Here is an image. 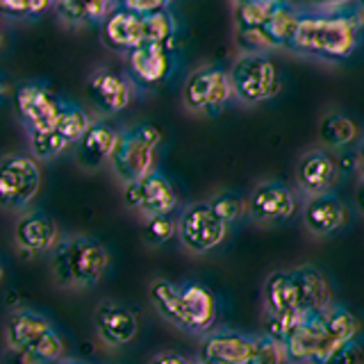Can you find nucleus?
Returning <instances> with one entry per match:
<instances>
[{
  "label": "nucleus",
  "instance_id": "obj_1",
  "mask_svg": "<svg viewBox=\"0 0 364 364\" xmlns=\"http://www.w3.org/2000/svg\"><path fill=\"white\" fill-rule=\"evenodd\" d=\"M362 23V11L303 9L289 50L318 62L348 60L360 46Z\"/></svg>",
  "mask_w": 364,
  "mask_h": 364
},
{
  "label": "nucleus",
  "instance_id": "obj_2",
  "mask_svg": "<svg viewBox=\"0 0 364 364\" xmlns=\"http://www.w3.org/2000/svg\"><path fill=\"white\" fill-rule=\"evenodd\" d=\"M109 253L98 239L87 235L62 237L50 250V271L64 289H89L105 276Z\"/></svg>",
  "mask_w": 364,
  "mask_h": 364
},
{
  "label": "nucleus",
  "instance_id": "obj_3",
  "mask_svg": "<svg viewBox=\"0 0 364 364\" xmlns=\"http://www.w3.org/2000/svg\"><path fill=\"white\" fill-rule=\"evenodd\" d=\"M5 339L28 364H60L66 353L62 335L34 310H16L7 316Z\"/></svg>",
  "mask_w": 364,
  "mask_h": 364
},
{
  "label": "nucleus",
  "instance_id": "obj_4",
  "mask_svg": "<svg viewBox=\"0 0 364 364\" xmlns=\"http://www.w3.org/2000/svg\"><path fill=\"white\" fill-rule=\"evenodd\" d=\"M162 144V130L151 121L134 123L121 130L117 151L112 155L109 168L123 185L141 180L155 166L157 148Z\"/></svg>",
  "mask_w": 364,
  "mask_h": 364
},
{
  "label": "nucleus",
  "instance_id": "obj_5",
  "mask_svg": "<svg viewBox=\"0 0 364 364\" xmlns=\"http://www.w3.org/2000/svg\"><path fill=\"white\" fill-rule=\"evenodd\" d=\"M235 100L242 105H262L278 96L280 71L269 53H239L230 66Z\"/></svg>",
  "mask_w": 364,
  "mask_h": 364
},
{
  "label": "nucleus",
  "instance_id": "obj_6",
  "mask_svg": "<svg viewBox=\"0 0 364 364\" xmlns=\"http://www.w3.org/2000/svg\"><path fill=\"white\" fill-rule=\"evenodd\" d=\"M235 100L230 71L219 66H200L185 77L182 107L200 117H216L228 102Z\"/></svg>",
  "mask_w": 364,
  "mask_h": 364
},
{
  "label": "nucleus",
  "instance_id": "obj_7",
  "mask_svg": "<svg viewBox=\"0 0 364 364\" xmlns=\"http://www.w3.org/2000/svg\"><path fill=\"white\" fill-rule=\"evenodd\" d=\"M39 159L23 153H7L0 162V200L5 210L26 212L41 187Z\"/></svg>",
  "mask_w": 364,
  "mask_h": 364
},
{
  "label": "nucleus",
  "instance_id": "obj_8",
  "mask_svg": "<svg viewBox=\"0 0 364 364\" xmlns=\"http://www.w3.org/2000/svg\"><path fill=\"white\" fill-rule=\"evenodd\" d=\"M178 71V48L146 41L125 55V73L136 91H155Z\"/></svg>",
  "mask_w": 364,
  "mask_h": 364
},
{
  "label": "nucleus",
  "instance_id": "obj_9",
  "mask_svg": "<svg viewBox=\"0 0 364 364\" xmlns=\"http://www.w3.org/2000/svg\"><path fill=\"white\" fill-rule=\"evenodd\" d=\"M228 235V225L216 216L210 203H191L178 216V239L185 250L205 255L219 246Z\"/></svg>",
  "mask_w": 364,
  "mask_h": 364
},
{
  "label": "nucleus",
  "instance_id": "obj_10",
  "mask_svg": "<svg viewBox=\"0 0 364 364\" xmlns=\"http://www.w3.org/2000/svg\"><path fill=\"white\" fill-rule=\"evenodd\" d=\"M339 346V341L328 333L323 323V312L305 314L291 337L284 341L289 364H326L330 353Z\"/></svg>",
  "mask_w": 364,
  "mask_h": 364
},
{
  "label": "nucleus",
  "instance_id": "obj_11",
  "mask_svg": "<svg viewBox=\"0 0 364 364\" xmlns=\"http://www.w3.org/2000/svg\"><path fill=\"white\" fill-rule=\"evenodd\" d=\"M136 87L125 71L100 66L87 80V100L91 112L100 119H109L114 114L128 109L134 98Z\"/></svg>",
  "mask_w": 364,
  "mask_h": 364
},
{
  "label": "nucleus",
  "instance_id": "obj_12",
  "mask_svg": "<svg viewBox=\"0 0 364 364\" xmlns=\"http://www.w3.org/2000/svg\"><path fill=\"white\" fill-rule=\"evenodd\" d=\"M14 109L26 134L57 128L62 98L43 82H26L14 94Z\"/></svg>",
  "mask_w": 364,
  "mask_h": 364
},
{
  "label": "nucleus",
  "instance_id": "obj_13",
  "mask_svg": "<svg viewBox=\"0 0 364 364\" xmlns=\"http://www.w3.org/2000/svg\"><path fill=\"white\" fill-rule=\"evenodd\" d=\"M264 310L280 316H305L312 314L310 299H307L305 282L296 269L289 271H273L267 276L262 287Z\"/></svg>",
  "mask_w": 364,
  "mask_h": 364
},
{
  "label": "nucleus",
  "instance_id": "obj_14",
  "mask_svg": "<svg viewBox=\"0 0 364 364\" xmlns=\"http://www.w3.org/2000/svg\"><path fill=\"white\" fill-rule=\"evenodd\" d=\"M123 200L130 210L148 216L171 214L178 208V193L171 180L157 171H151L141 180L123 185Z\"/></svg>",
  "mask_w": 364,
  "mask_h": 364
},
{
  "label": "nucleus",
  "instance_id": "obj_15",
  "mask_svg": "<svg viewBox=\"0 0 364 364\" xmlns=\"http://www.w3.org/2000/svg\"><path fill=\"white\" fill-rule=\"evenodd\" d=\"M296 187L307 198L321 196V193H333L339 180V164L337 157L328 148H314L299 157L294 168Z\"/></svg>",
  "mask_w": 364,
  "mask_h": 364
},
{
  "label": "nucleus",
  "instance_id": "obj_16",
  "mask_svg": "<svg viewBox=\"0 0 364 364\" xmlns=\"http://www.w3.org/2000/svg\"><path fill=\"white\" fill-rule=\"evenodd\" d=\"M257 337L237 333L230 328L210 330L200 337L198 364H246L253 358Z\"/></svg>",
  "mask_w": 364,
  "mask_h": 364
},
{
  "label": "nucleus",
  "instance_id": "obj_17",
  "mask_svg": "<svg viewBox=\"0 0 364 364\" xmlns=\"http://www.w3.org/2000/svg\"><path fill=\"white\" fill-rule=\"evenodd\" d=\"M296 212L294 191L276 180L259 182L248 196V216L257 225H278L291 219Z\"/></svg>",
  "mask_w": 364,
  "mask_h": 364
},
{
  "label": "nucleus",
  "instance_id": "obj_18",
  "mask_svg": "<svg viewBox=\"0 0 364 364\" xmlns=\"http://www.w3.org/2000/svg\"><path fill=\"white\" fill-rule=\"evenodd\" d=\"M182 299V316H185V333L205 335L214 328L219 318V301L208 284L187 280L180 284Z\"/></svg>",
  "mask_w": 364,
  "mask_h": 364
},
{
  "label": "nucleus",
  "instance_id": "obj_19",
  "mask_svg": "<svg viewBox=\"0 0 364 364\" xmlns=\"http://www.w3.org/2000/svg\"><path fill=\"white\" fill-rule=\"evenodd\" d=\"M94 328L102 344L109 348H119V346L130 344L136 337L139 321H136V314L123 303L100 301L94 312Z\"/></svg>",
  "mask_w": 364,
  "mask_h": 364
},
{
  "label": "nucleus",
  "instance_id": "obj_20",
  "mask_svg": "<svg viewBox=\"0 0 364 364\" xmlns=\"http://www.w3.org/2000/svg\"><path fill=\"white\" fill-rule=\"evenodd\" d=\"M100 39L105 43V48L125 57L146 41L144 14H136L128 7L117 5L100 26Z\"/></svg>",
  "mask_w": 364,
  "mask_h": 364
},
{
  "label": "nucleus",
  "instance_id": "obj_21",
  "mask_svg": "<svg viewBox=\"0 0 364 364\" xmlns=\"http://www.w3.org/2000/svg\"><path fill=\"white\" fill-rule=\"evenodd\" d=\"M14 242L28 255L48 253L60 242L57 223L41 210H26L14 223Z\"/></svg>",
  "mask_w": 364,
  "mask_h": 364
},
{
  "label": "nucleus",
  "instance_id": "obj_22",
  "mask_svg": "<svg viewBox=\"0 0 364 364\" xmlns=\"http://www.w3.org/2000/svg\"><path fill=\"white\" fill-rule=\"evenodd\" d=\"M119 130L112 128L107 121H94L75 148V162L85 171H98L112 162V155L119 144Z\"/></svg>",
  "mask_w": 364,
  "mask_h": 364
},
{
  "label": "nucleus",
  "instance_id": "obj_23",
  "mask_svg": "<svg viewBox=\"0 0 364 364\" xmlns=\"http://www.w3.org/2000/svg\"><path fill=\"white\" fill-rule=\"evenodd\" d=\"M303 223L307 232L314 237H328L337 232L346 223V210L335 193H321V196L307 198L303 208Z\"/></svg>",
  "mask_w": 364,
  "mask_h": 364
},
{
  "label": "nucleus",
  "instance_id": "obj_24",
  "mask_svg": "<svg viewBox=\"0 0 364 364\" xmlns=\"http://www.w3.org/2000/svg\"><path fill=\"white\" fill-rule=\"evenodd\" d=\"M119 5V0H55V16L66 28H94Z\"/></svg>",
  "mask_w": 364,
  "mask_h": 364
},
{
  "label": "nucleus",
  "instance_id": "obj_25",
  "mask_svg": "<svg viewBox=\"0 0 364 364\" xmlns=\"http://www.w3.org/2000/svg\"><path fill=\"white\" fill-rule=\"evenodd\" d=\"M148 299H151L155 312L164 318L168 326H173L185 333V316H182V299H180V284L157 278L151 282L148 289Z\"/></svg>",
  "mask_w": 364,
  "mask_h": 364
},
{
  "label": "nucleus",
  "instance_id": "obj_26",
  "mask_svg": "<svg viewBox=\"0 0 364 364\" xmlns=\"http://www.w3.org/2000/svg\"><path fill=\"white\" fill-rule=\"evenodd\" d=\"M318 139L328 151H339L360 139V125L344 112H328L318 123Z\"/></svg>",
  "mask_w": 364,
  "mask_h": 364
},
{
  "label": "nucleus",
  "instance_id": "obj_27",
  "mask_svg": "<svg viewBox=\"0 0 364 364\" xmlns=\"http://www.w3.org/2000/svg\"><path fill=\"white\" fill-rule=\"evenodd\" d=\"M91 114L80 107L77 102H71V100H62V109H60V119H57V130L64 136V139L75 146L80 139L85 136V132L91 128Z\"/></svg>",
  "mask_w": 364,
  "mask_h": 364
},
{
  "label": "nucleus",
  "instance_id": "obj_28",
  "mask_svg": "<svg viewBox=\"0 0 364 364\" xmlns=\"http://www.w3.org/2000/svg\"><path fill=\"white\" fill-rule=\"evenodd\" d=\"M144 32H146V41L162 43V46H176L178 48V21H176L171 9L155 11V14H146L144 16Z\"/></svg>",
  "mask_w": 364,
  "mask_h": 364
},
{
  "label": "nucleus",
  "instance_id": "obj_29",
  "mask_svg": "<svg viewBox=\"0 0 364 364\" xmlns=\"http://www.w3.org/2000/svg\"><path fill=\"white\" fill-rule=\"evenodd\" d=\"M296 271L301 273V278L305 282L307 289V299H310V310L312 312H323L326 307L333 305V291H330V284L326 276L316 267L312 264H303L296 267Z\"/></svg>",
  "mask_w": 364,
  "mask_h": 364
},
{
  "label": "nucleus",
  "instance_id": "obj_30",
  "mask_svg": "<svg viewBox=\"0 0 364 364\" xmlns=\"http://www.w3.org/2000/svg\"><path fill=\"white\" fill-rule=\"evenodd\" d=\"M323 323L328 328V333L333 335L339 344H344V341H355V337L360 335V321L355 318V314L348 312L346 307H341L337 303H333L323 310Z\"/></svg>",
  "mask_w": 364,
  "mask_h": 364
},
{
  "label": "nucleus",
  "instance_id": "obj_31",
  "mask_svg": "<svg viewBox=\"0 0 364 364\" xmlns=\"http://www.w3.org/2000/svg\"><path fill=\"white\" fill-rule=\"evenodd\" d=\"M28 146H30V155L39 162H48L55 159L57 155H62L71 144H68L60 130H43V132H30L28 134Z\"/></svg>",
  "mask_w": 364,
  "mask_h": 364
},
{
  "label": "nucleus",
  "instance_id": "obj_32",
  "mask_svg": "<svg viewBox=\"0 0 364 364\" xmlns=\"http://www.w3.org/2000/svg\"><path fill=\"white\" fill-rule=\"evenodd\" d=\"M55 7V0H0V14L5 21L28 23L43 16Z\"/></svg>",
  "mask_w": 364,
  "mask_h": 364
},
{
  "label": "nucleus",
  "instance_id": "obj_33",
  "mask_svg": "<svg viewBox=\"0 0 364 364\" xmlns=\"http://www.w3.org/2000/svg\"><path fill=\"white\" fill-rule=\"evenodd\" d=\"M212 205V210L216 212V216L230 228L235 223H239L248 214V200H244L239 193H232V191H221L216 193L214 198L208 200Z\"/></svg>",
  "mask_w": 364,
  "mask_h": 364
},
{
  "label": "nucleus",
  "instance_id": "obj_34",
  "mask_svg": "<svg viewBox=\"0 0 364 364\" xmlns=\"http://www.w3.org/2000/svg\"><path fill=\"white\" fill-rule=\"evenodd\" d=\"M173 235H178V219H173V214L148 216L144 223V242L151 248L166 244Z\"/></svg>",
  "mask_w": 364,
  "mask_h": 364
},
{
  "label": "nucleus",
  "instance_id": "obj_35",
  "mask_svg": "<svg viewBox=\"0 0 364 364\" xmlns=\"http://www.w3.org/2000/svg\"><path fill=\"white\" fill-rule=\"evenodd\" d=\"M287 362V353H284V346L276 339L269 337H257V346L253 358H250L246 364H284Z\"/></svg>",
  "mask_w": 364,
  "mask_h": 364
},
{
  "label": "nucleus",
  "instance_id": "obj_36",
  "mask_svg": "<svg viewBox=\"0 0 364 364\" xmlns=\"http://www.w3.org/2000/svg\"><path fill=\"white\" fill-rule=\"evenodd\" d=\"M326 364H364V348L358 341H344L330 353Z\"/></svg>",
  "mask_w": 364,
  "mask_h": 364
},
{
  "label": "nucleus",
  "instance_id": "obj_37",
  "mask_svg": "<svg viewBox=\"0 0 364 364\" xmlns=\"http://www.w3.org/2000/svg\"><path fill=\"white\" fill-rule=\"evenodd\" d=\"M168 3L171 0H119V5L128 7L136 14H155V11H162V9H168Z\"/></svg>",
  "mask_w": 364,
  "mask_h": 364
},
{
  "label": "nucleus",
  "instance_id": "obj_38",
  "mask_svg": "<svg viewBox=\"0 0 364 364\" xmlns=\"http://www.w3.org/2000/svg\"><path fill=\"white\" fill-rule=\"evenodd\" d=\"M310 9H326V11H337V9H348L355 5L358 0H307Z\"/></svg>",
  "mask_w": 364,
  "mask_h": 364
},
{
  "label": "nucleus",
  "instance_id": "obj_39",
  "mask_svg": "<svg viewBox=\"0 0 364 364\" xmlns=\"http://www.w3.org/2000/svg\"><path fill=\"white\" fill-rule=\"evenodd\" d=\"M148 364H191V362H187L185 358L180 355V353L162 350V353H155V355L148 360Z\"/></svg>",
  "mask_w": 364,
  "mask_h": 364
},
{
  "label": "nucleus",
  "instance_id": "obj_40",
  "mask_svg": "<svg viewBox=\"0 0 364 364\" xmlns=\"http://www.w3.org/2000/svg\"><path fill=\"white\" fill-rule=\"evenodd\" d=\"M355 166H358V171H360V176L364 178V136L360 139L358 151H355Z\"/></svg>",
  "mask_w": 364,
  "mask_h": 364
},
{
  "label": "nucleus",
  "instance_id": "obj_41",
  "mask_svg": "<svg viewBox=\"0 0 364 364\" xmlns=\"http://www.w3.org/2000/svg\"><path fill=\"white\" fill-rule=\"evenodd\" d=\"M355 205H358L360 214L364 216V178H360V182H358V189H355Z\"/></svg>",
  "mask_w": 364,
  "mask_h": 364
},
{
  "label": "nucleus",
  "instance_id": "obj_42",
  "mask_svg": "<svg viewBox=\"0 0 364 364\" xmlns=\"http://www.w3.org/2000/svg\"><path fill=\"white\" fill-rule=\"evenodd\" d=\"M60 364H85V362H80V360H73V358H64Z\"/></svg>",
  "mask_w": 364,
  "mask_h": 364
},
{
  "label": "nucleus",
  "instance_id": "obj_43",
  "mask_svg": "<svg viewBox=\"0 0 364 364\" xmlns=\"http://www.w3.org/2000/svg\"><path fill=\"white\" fill-rule=\"evenodd\" d=\"M358 5H360V11L364 14V0H358Z\"/></svg>",
  "mask_w": 364,
  "mask_h": 364
},
{
  "label": "nucleus",
  "instance_id": "obj_44",
  "mask_svg": "<svg viewBox=\"0 0 364 364\" xmlns=\"http://www.w3.org/2000/svg\"><path fill=\"white\" fill-rule=\"evenodd\" d=\"M232 5H237V3H248V0H230Z\"/></svg>",
  "mask_w": 364,
  "mask_h": 364
},
{
  "label": "nucleus",
  "instance_id": "obj_45",
  "mask_svg": "<svg viewBox=\"0 0 364 364\" xmlns=\"http://www.w3.org/2000/svg\"><path fill=\"white\" fill-rule=\"evenodd\" d=\"M273 3H294V0H273Z\"/></svg>",
  "mask_w": 364,
  "mask_h": 364
},
{
  "label": "nucleus",
  "instance_id": "obj_46",
  "mask_svg": "<svg viewBox=\"0 0 364 364\" xmlns=\"http://www.w3.org/2000/svg\"><path fill=\"white\" fill-rule=\"evenodd\" d=\"M196 364H198V362H196Z\"/></svg>",
  "mask_w": 364,
  "mask_h": 364
}]
</instances>
